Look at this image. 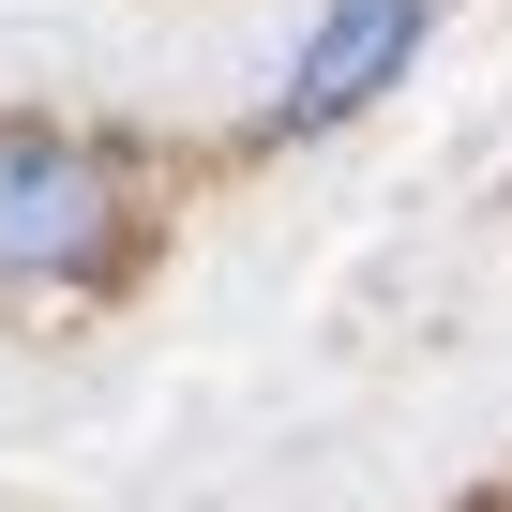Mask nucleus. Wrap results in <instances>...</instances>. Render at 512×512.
I'll return each instance as SVG.
<instances>
[{
  "mask_svg": "<svg viewBox=\"0 0 512 512\" xmlns=\"http://www.w3.org/2000/svg\"><path fill=\"white\" fill-rule=\"evenodd\" d=\"M136 241V151L76 121H0V302L106 287Z\"/></svg>",
  "mask_w": 512,
  "mask_h": 512,
  "instance_id": "f257e3e1",
  "label": "nucleus"
},
{
  "mask_svg": "<svg viewBox=\"0 0 512 512\" xmlns=\"http://www.w3.org/2000/svg\"><path fill=\"white\" fill-rule=\"evenodd\" d=\"M422 31H437V0H317V31H302V61H287V91L256 106V136H332V121H362L407 61H422Z\"/></svg>",
  "mask_w": 512,
  "mask_h": 512,
  "instance_id": "f03ea898",
  "label": "nucleus"
}]
</instances>
